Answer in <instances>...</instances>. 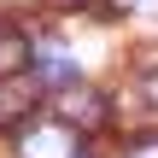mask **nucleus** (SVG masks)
Masks as SVG:
<instances>
[{
    "label": "nucleus",
    "mask_w": 158,
    "mask_h": 158,
    "mask_svg": "<svg viewBox=\"0 0 158 158\" xmlns=\"http://www.w3.org/2000/svg\"><path fill=\"white\" fill-rule=\"evenodd\" d=\"M135 76H141V88H147V100L158 106V53H152V47L135 53Z\"/></svg>",
    "instance_id": "6"
},
{
    "label": "nucleus",
    "mask_w": 158,
    "mask_h": 158,
    "mask_svg": "<svg viewBox=\"0 0 158 158\" xmlns=\"http://www.w3.org/2000/svg\"><path fill=\"white\" fill-rule=\"evenodd\" d=\"M123 158H158V135H141V141H129V152Z\"/></svg>",
    "instance_id": "7"
},
{
    "label": "nucleus",
    "mask_w": 158,
    "mask_h": 158,
    "mask_svg": "<svg viewBox=\"0 0 158 158\" xmlns=\"http://www.w3.org/2000/svg\"><path fill=\"white\" fill-rule=\"evenodd\" d=\"M35 59V70H41V82H76V59H70V47H59V41H47L41 53H29Z\"/></svg>",
    "instance_id": "4"
},
{
    "label": "nucleus",
    "mask_w": 158,
    "mask_h": 158,
    "mask_svg": "<svg viewBox=\"0 0 158 158\" xmlns=\"http://www.w3.org/2000/svg\"><path fill=\"white\" fill-rule=\"evenodd\" d=\"M12 152L18 158H76L82 152V129H70L64 117H53V123H18Z\"/></svg>",
    "instance_id": "1"
},
{
    "label": "nucleus",
    "mask_w": 158,
    "mask_h": 158,
    "mask_svg": "<svg viewBox=\"0 0 158 158\" xmlns=\"http://www.w3.org/2000/svg\"><path fill=\"white\" fill-rule=\"evenodd\" d=\"M41 106V82L29 76V70H18V76H0V129H18V123H29V111Z\"/></svg>",
    "instance_id": "2"
},
{
    "label": "nucleus",
    "mask_w": 158,
    "mask_h": 158,
    "mask_svg": "<svg viewBox=\"0 0 158 158\" xmlns=\"http://www.w3.org/2000/svg\"><path fill=\"white\" fill-rule=\"evenodd\" d=\"M135 6H141V0H106V18H129Z\"/></svg>",
    "instance_id": "8"
},
{
    "label": "nucleus",
    "mask_w": 158,
    "mask_h": 158,
    "mask_svg": "<svg viewBox=\"0 0 158 158\" xmlns=\"http://www.w3.org/2000/svg\"><path fill=\"white\" fill-rule=\"evenodd\" d=\"M47 12H88V0H41Z\"/></svg>",
    "instance_id": "9"
},
{
    "label": "nucleus",
    "mask_w": 158,
    "mask_h": 158,
    "mask_svg": "<svg viewBox=\"0 0 158 158\" xmlns=\"http://www.w3.org/2000/svg\"><path fill=\"white\" fill-rule=\"evenodd\" d=\"M59 117H64L70 129H100V123H106V100H100L94 88H82V82H64V88H59Z\"/></svg>",
    "instance_id": "3"
},
{
    "label": "nucleus",
    "mask_w": 158,
    "mask_h": 158,
    "mask_svg": "<svg viewBox=\"0 0 158 158\" xmlns=\"http://www.w3.org/2000/svg\"><path fill=\"white\" fill-rule=\"evenodd\" d=\"M29 35L23 29H12V23H0V76H18V70H29Z\"/></svg>",
    "instance_id": "5"
}]
</instances>
